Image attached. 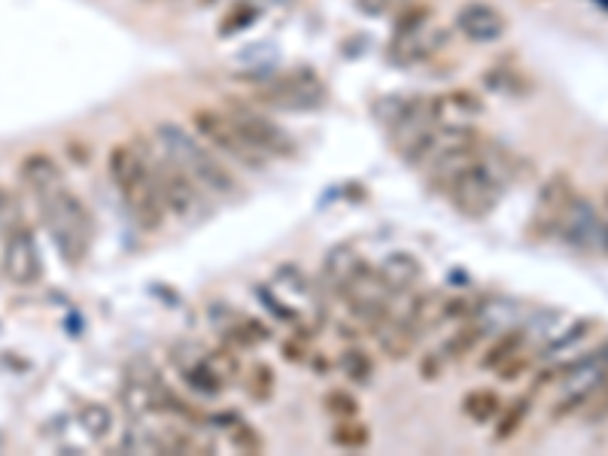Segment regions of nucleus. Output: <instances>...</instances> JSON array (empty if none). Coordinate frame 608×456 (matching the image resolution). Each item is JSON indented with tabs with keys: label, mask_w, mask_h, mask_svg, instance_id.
Returning a JSON list of instances; mask_svg holds the SVG:
<instances>
[{
	"label": "nucleus",
	"mask_w": 608,
	"mask_h": 456,
	"mask_svg": "<svg viewBox=\"0 0 608 456\" xmlns=\"http://www.w3.org/2000/svg\"><path fill=\"white\" fill-rule=\"evenodd\" d=\"M107 174L140 232H159L168 207L149 165V140L134 137L128 143H116L107 159Z\"/></svg>",
	"instance_id": "obj_1"
},
{
	"label": "nucleus",
	"mask_w": 608,
	"mask_h": 456,
	"mask_svg": "<svg viewBox=\"0 0 608 456\" xmlns=\"http://www.w3.org/2000/svg\"><path fill=\"white\" fill-rule=\"evenodd\" d=\"M40 201V216L46 232L55 244V250L61 253V259L67 265H83L89 250H92V213L83 204V198L76 195L73 189H67L64 183H58L55 189L37 195Z\"/></svg>",
	"instance_id": "obj_2"
},
{
	"label": "nucleus",
	"mask_w": 608,
	"mask_h": 456,
	"mask_svg": "<svg viewBox=\"0 0 608 456\" xmlns=\"http://www.w3.org/2000/svg\"><path fill=\"white\" fill-rule=\"evenodd\" d=\"M152 140H156L207 195H219V198L235 195V189H238L235 174L213 156L201 137L189 134L183 125L159 122L156 131H152Z\"/></svg>",
	"instance_id": "obj_3"
},
{
	"label": "nucleus",
	"mask_w": 608,
	"mask_h": 456,
	"mask_svg": "<svg viewBox=\"0 0 608 456\" xmlns=\"http://www.w3.org/2000/svg\"><path fill=\"white\" fill-rule=\"evenodd\" d=\"M149 165H152V174H156V183H159V192H162L168 213H174L183 222H198L207 216V192L168 156L156 140H149Z\"/></svg>",
	"instance_id": "obj_4"
},
{
	"label": "nucleus",
	"mask_w": 608,
	"mask_h": 456,
	"mask_svg": "<svg viewBox=\"0 0 608 456\" xmlns=\"http://www.w3.org/2000/svg\"><path fill=\"white\" fill-rule=\"evenodd\" d=\"M192 128L195 134L213 146L216 152H222L225 159H232L250 171L265 168V156L247 140V134L238 128V122L232 119L228 110H216V107H198L192 110Z\"/></svg>",
	"instance_id": "obj_5"
},
{
	"label": "nucleus",
	"mask_w": 608,
	"mask_h": 456,
	"mask_svg": "<svg viewBox=\"0 0 608 456\" xmlns=\"http://www.w3.org/2000/svg\"><path fill=\"white\" fill-rule=\"evenodd\" d=\"M608 377V341L584 356H578L575 362L557 368V384H563V396L554 402L551 417L563 420L575 411H584V405L590 402V396L599 390V384Z\"/></svg>",
	"instance_id": "obj_6"
},
{
	"label": "nucleus",
	"mask_w": 608,
	"mask_h": 456,
	"mask_svg": "<svg viewBox=\"0 0 608 456\" xmlns=\"http://www.w3.org/2000/svg\"><path fill=\"white\" fill-rule=\"evenodd\" d=\"M502 186H505L502 165H496L493 159H487L481 152L478 162L469 165L444 192L466 216H487L496 207V201L502 195Z\"/></svg>",
	"instance_id": "obj_7"
},
{
	"label": "nucleus",
	"mask_w": 608,
	"mask_h": 456,
	"mask_svg": "<svg viewBox=\"0 0 608 456\" xmlns=\"http://www.w3.org/2000/svg\"><path fill=\"white\" fill-rule=\"evenodd\" d=\"M256 104L271 110H317L326 104V86L311 70H289L256 89Z\"/></svg>",
	"instance_id": "obj_8"
},
{
	"label": "nucleus",
	"mask_w": 608,
	"mask_h": 456,
	"mask_svg": "<svg viewBox=\"0 0 608 456\" xmlns=\"http://www.w3.org/2000/svg\"><path fill=\"white\" fill-rule=\"evenodd\" d=\"M572 186H575L572 177L557 171L539 189V198H536V207H532V219H529V235L536 241H548V238L560 235V225H563L569 204L575 198Z\"/></svg>",
	"instance_id": "obj_9"
},
{
	"label": "nucleus",
	"mask_w": 608,
	"mask_h": 456,
	"mask_svg": "<svg viewBox=\"0 0 608 456\" xmlns=\"http://www.w3.org/2000/svg\"><path fill=\"white\" fill-rule=\"evenodd\" d=\"M0 271H4L7 283L13 286H37L43 280V256L34 241V235L25 225L13 228L4 244V256H0Z\"/></svg>",
	"instance_id": "obj_10"
},
{
	"label": "nucleus",
	"mask_w": 608,
	"mask_h": 456,
	"mask_svg": "<svg viewBox=\"0 0 608 456\" xmlns=\"http://www.w3.org/2000/svg\"><path fill=\"white\" fill-rule=\"evenodd\" d=\"M228 113H232L238 128L247 134V140L262 152V156H292V152H295L292 137L277 122H271L268 116L253 110L250 104L232 101V104H228Z\"/></svg>",
	"instance_id": "obj_11"
},
{
	"label": "nucleus",
	"mask_w": 608,
	"mask_h": 456,
	"mask_svg": "<svg viewBox=\"0 0 608 456\" xmlns=\"http://www.w3.org/2000/svg\"><path fill=\"white\" fill-rule=\"evenodd\" d=\"M560 235L575 250H599V204L587 195H575Z\"/></svg>",
	"instance_id": "obj_12"
},
{
	"label": "nucleus",
	"mask_w": 608,
	"mask_h": 456,
	"mask_svg": "<svg viewBox=\"0 0 608 456\" xmlns=\"http://www.w3.org/2000/svg\"><path fill=\"white\" fill-rule=\"evenodd\" d=\"M456 28H460L463 37L475 40V43H493L508 31V22L502 16V10L484 4V0H475V4H466L456 13Z\"/></svg>",
	"instance_id": "obj_13"
},
{
	"label": "nucleus",
	"mask_w": 608,
	"mask_h": 456,
	"mask_svg": "<svg viewBox=\"0 0 608 456\" xmlns=\"http://www.w3.org/2000/svg\"><path fill=\"white\" fill-rule=\"evenodd\" d=\"M365 259L359 256V250H353L350 244H338L326 253V262H323V277H326V286L338 295H344V289L365 271Z\"/></svg>",
	"instance_id": "obj_14"
},
{
	"label": "nucleus",
	"mask_w": 608,
	"mask_h": 456,
	"mask_svg": "<svg viewBox=\"0 0 608 456\" xmlns=\"http://www.w3.org/2000/svg\"><path fill=\"white\" fill-rule=\"evenodd\" d=\"M19 177L34 195H43V192L55 189L58 183H64L61 168L49 152H31V156H25L19 165Z\"/></svg>",
	"instance_id": "obj_15"
},
{
	"label": "nucleus",
	"mask_w": 608,
	"mask_h": 456,
	"mask_svg": "<svg viewBox=\"0 0 608 456\" xmlns=\"http://www.w3.org/2000/svg\"><path fill=\"white\" fill-rule=\"evenodd\" d=\"M377 274L390 292H405L423 277V265L411 253H390L384 262L377 265Z\"/></svg>",
	"instance_id": "obj_16"
},
{
	"label": "nucleus",
	"mask_w": 608,
	"mask_h": 456,
	"mask_svg": "<svg viewBox=\"0 0 608 456\" xmlns=\"http://www.w3.org/2000/svg\"><path fill=\"white\" fill-rule=\"evenodd\" d=\"M432 113L435 122H444L450 128H469L466 122L481 113V101L472 98L469 92H453L444 98H432Z\"/></svg>",
	"instance_id": "obj_17"
},
{
	"label": "nucleus",
	"mask_w": 608,
	"mask_h": 456,
	"mask_svg": "<svg viewBox=\"0 0 608 456\" xmlns=\"http://www.w3.org/2000/svg\"><path fill=\"white\" fill-rule=\"evenodd\" d=\"M377 338H380V347L390 359H405L417 338H420V329H414L405 317L402 320H387L384 326H377Z\"/></svg>",
	"instance_id": "obj_18"
},
{
	"label": "nucleus",
	"mask_w": 608,
	"mask_h": 456,
	"mask_svg": "<svg viewBox=\"0 0 608 456\" xmlns=\"http://www.w3.org/2000/svg\"><path fill=\"white\" fill-rule=\"evenodd\" d=\"M183 368V377L186 384L204 396H219L225 390V374L207 359V356H198V359H189V362H180Z\"/></svg>",
	"instance_id": "obj_19"
},
{
	"label": "nucleus",
	"mask_w": 608,
	"mask_h": 456,
	"mask_svg": "<svg viewBox=\"0 0 608 456\" xmlns=\"http://www.w3.org/2000/svg\"><path fill=\"white\" fill-rule=\"evenodd\" d=\"M262 10H265V0H235V4L228 7V13L222 16V22H219V34L228 37V34H238V31L256 25Z\"/></svg>",
	"instance_id": "obj_20"
},
{
	"label": "nucleus",
	"mask_w": 608,
	"mask_h": 456,
	"mask_svg": "<svg viewBox=\"0 0 608 456\" xmlns=\"http://www.w3.org/2000/svg\"><path fill=\"white\" fill-rule=\"evenodd\" d=\"M76 420H80L83 432L95 441H104L113 432V414L101 402H83L80 408H76Z\"/></svg>",
	"instance_id": "obj_21"
},
{
	"label": "nucleus",
	"mask_w": 608,
	"mask_h": 456,
	"mask_svg": "<svg viewBox=\"0 0 608 456\" xmlns=\"http://www.w3.org/2000/svg\"><path fill=\"white\" fill-rule=\"evenodd\" d=\"M481 338H484V326H463L460 332H453L447 341H444V347H441V362H460V359H466L478 344H481Z\"/></svg>",
	"instance_id": "obj_22"
},
{
	"label": "nucleus",
	"mask_w": 608,
	"mask_h": 456,
	"mask_svg": "<svg viewBox=\"0 0 608 456\" xmlns=\"http://www.w3.org/2000/svg\"><path fill=\"white\" fill-rule=\"evenodd\" d=\"M523 341H526V335H523V329H511V332H505L490 350H487V356H484V368H490V371H499L505 362H511L520 350H523Z\"/></svg>",
	"instance_id": "obj_23"
},
{
	"label": "nucleus",
	"mask_w": 608,
	"mask_h": 456,
	"mask_svg": "<svg viewBox=\"0 0 608 456\" xmlns=\"http://www.w3.org/2000/svg\"><path fill=\"white\" fill-rule=\"evenodd\" d=\"M463 411L466 417H472L475 423H490L496 420V414L502 411V399L493 390H475L463 399Z\"/></svg>",
	"instance_id": "obj_24"
},
{
	"label": "nucleus",
	"mask_w": 608,
	"mask_h": 456,
	"mask_svg": "<svg viewBox=\"0 0 608 456\" xmlns=\"http://www.w3.org/2000/svg\"><path fill=\"white\" fill-rule=\"evenodd\" d=\"M526 414H529V399H517L511 405H502V411L496 414V432H493V438L496 441H508L523 426Z\"/></svg>",
	"instance_id": "obj_25"
},
{
	"label": "nucleus",
	"mask_w": 608,
	"mask_h": 456,
	"mask_svg": "<svg viewBox=\"0 0 608 456\" xmlns=\"http://www.w3.org/2000/svg\"><path fill=\"white\" fill-rule=\"evenodd\" d=\"M368 441H371V432H368V426L359 423L356 417H353V420H338V426L332 429V444H338V447L362 450Z\"/></svg>",
	"instance_id": "obj_26"
},
{
	"label": "nucleus",
	"mask_w": 608,
	"mask_h": 456,
	"mask_svg": "<svg viewBox=\"0 0 608 456\" xmlns=\"http://www.w3.org/2000/svg\"><path fill=\"white\" fill-rule=\"evenodd\" d=\"M341 371L356 380V384H368L374 374V359L362 350V347H350L341 353Z\"/></svg>",
	"instance_id": "obj_27"
},
{
	"label": "nucleus",
	"mask_w": 608,
	"mask_h": 456,
	"mask_svg": "<svg viewBox=\"0 0 608 456\" xmlns=\"http://www.w3.org/2000/svg\"><path fill=\"white\" fill-rule=\"evenodd\" d=\"M228 438H232V444H235L238 450H244V453H262V438H259V432H256L250 423L238 420V417H232V423H228Z\"/></svg>",
	"instance_id": "obj_28"
},
{
	"label": "nucleus",
	"mask_w": 608,
	"mask_h": 456,
	"mask_svg": "<svg viewBox=\"0 0 608 456\" xmlns=\"http://www.w3.org/2000/svg\"><path fill=\"white\" fill-rule=\"evenodd\" d=\"M326 411L335 417V420H353L356 414H359V402H356V396H350V393H344V390H332V393H326Z\"/></svg>",
	"instance_id": "obj_29"
},
{
	"label": "nucleus",
	"mask_w": 608,
	"mask_h": 456,
	"mask_svg": "<svg viewBox=\"0 0 608 456\" xmlns=\"http://www.w3.org/2000/svg\"><path fill=\"white\" fill-rule=\"evenodd\" d=\"M271 393H274V371L268 365H256L250 374V396L256 402H265L271 399Z\"/></svg>",
	"instance_id": "obj_30"
},
{
	"label": "nucleus",
	"mask_w": 608,
	"mask_h": 456,
	"mask_svg": "<svg viewBox=\"0 0 608 456\" xmlns=\"http://www.w3.org/2000/svg\"><path fill=\"white\" fill-rule=\"evenodd\" d=\"M584 417L590 420V423H602V420H608V377L602 380L599 384V390L590 396V402L584 405Z\"/></svg>",
	"instance_id": "obj_31"
},
{
	"label": "nucleus",
	"mask_w": 608,
	"mask_h": 456,
	"mask_svg": "<svg viewBox=\"0 0 608 456\" xmlns=\"http://www.w3.org/2000/svg\"><path fill=\"white\" fill-rule=\"evenodd\" d=\"M590 329H593V320H578V323L569 329V335H563L560 341H554V344H551V350H566L569 344H575V341L587 338V335H590Z\"/></svg>",
	"instance_id": "obj_32"
},
{
	"label": "nucleus",
	"mask_w": 608,
	"mask_h": 456,
	"mask_svg": "<svg viewBox=\"0 0 608 456\" xmlns=\"http://www.w3.org/2000/svg\"><path fill=\"white\" fill-rule=\"evenodd\" d=\"M599 253L608 256V189L599 198Z\"/></svg>",
	"instance_id": "obj_33"
},
{
	"label": "nucleus",
	"mask_w": 608,
	"mask_h": 456,
	"mask_svg": "<svg viewBox=\"0 0 608 456\" xmlns=\"http://www.w3.org/2000/svg\"><path fill=\"white\" fill-rule=\"evenodd\" d=\"M356 4H359L365 13H387V10H393L396 4H402V0H356Z\"/></svg>",
	"instance_id": "obj_34"
},
{
	"label": "nucleus",
	"mask_w": 608,
	"mask_h": 456,
	"mask_svg": "<svg viewBox=\"0 0 608 456\" xmlns=\"http://www.w3.org/2000/svg\"><path fill=\"white\" fill-rule=\"evenodd\" d=\"M216 4H222V0H198V7H216Z\"/></svg>",
	"instance_id": "obj_35"
},
{
	"label": "nucleus",
	"mask_w": 608,
	"mask_h": 456,
	"mask_svg": "<svg viewBox=\"0 0 608 456\" xmlns=\"http://www.w3.org/2000/svg\"><path fill=\"white\" fill-rule=\"evenodd\" d=\"M0 450H4V435H0Z\"/></svg>",
	"instance_id": "obj_36"
}]
</instances>
